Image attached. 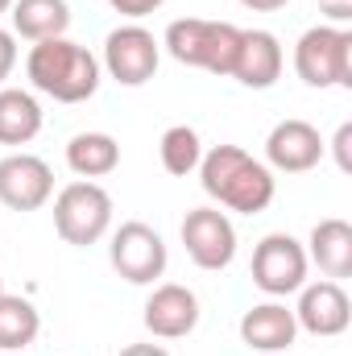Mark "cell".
Wrapping results in <instances>:
<instances>
[{
	"label": "cell",
	"instance_id": "cell-11",
	"mask_svg": "<svg viewBox=\"0 0 352 356\" xmlns=\"http://www.w3.org/2000/svg\"><path fill=\"white\" fill-rule=\"evenodd\" d=\"M54 199V170L38 154L0 158V203L8 211H38Z\"/></svg>",
	"mask_w": 352,
	"mask_h": 356
},
{
	"label": "cell",
	"instance_id": "cell-17",
	"mask_svg": "<svg viewBox=\"0 0 352 356\" xmlns=\"http://www.w3.org/2000/svg\"><path fill=\"white\" fill-rule=\"evenodd\" d=\"M67 29H71L67 0H13V38L50 42V38H67Z\"/></svg>",
	"mask_w": 352,
	"mask_h": 356
},
{
	"label": "cell",
	"instance_id": "cell-24",
	"mask_svg": "<svg viewBox=\"0 0 352 356\" xmlns=\"http://www.w3.org/2000/svg\"><path fill=\"white\" fill-rule=\"evenodd\" d=\"M13 67H17V38L13 29H0V83L13 75Z\"/></svg>",
	"mask_w": 352,
	"mask_h": 356
},
{
	"label": "cell",
	"instance_id": "cell-23",
	"mask_svg": "<svg viewBox=\"0 0 352 356\" xmlns=\"http://www.w3.org/2000/svg\"><path fill=\"white\" fill-rule=\"evenodd\" d=\"M332 149H336V166L349 175V170H352V124H349V120L336 129V137H332Z\"/></svg>",
	"mask_w": 352,
	"mask_h": 356
},
{
	"label": "cell",
	"instance_id": "cell-29",
	"mask_svg": "<svg viewBox=\"0 0 352 356\" xmlns=\"http://www.w3.org/2000/svg\"><path fill=\"white\" fill-rule=\"evenodd\" d=\"M0 294H4V282H0Z\"/></svg>",
	"mask_w": 352,
	"mask_h": 356
},
{
	"label": "cell",
	"instance_id": "cell-15",
	"mask_svg": "<svg viewBox=\"0 0 352 356\" xmlns=\"http://www.w3.org/2000/svg\"><path fill=\"white\" fill-rule=\"evenodd\" d=\"M241 340L253 348V353H286L294 340H298V323H294V311L286 302H257L241 315Z\"/></svg>",
	"mask_w": 352,
	"mask_h": 356
},
{
	"label": "cell",
	"instance_id": "cell-4",
	"mask_svg": "<svg viewBox=\"0 0 352 356\" xmlns=\"http://www.w3.org/2000/svg\"><path fill=\"white\" fill-rule=\"evenodd\" d=\"M294 71L307 88H352V29L311 25L294 42Z\"/></svg>",
	"mask_w": 352,
	"mask_h": 356
},
{
	"label": "cell",
	"instance_id": "cell-28",
	"mask_svg": "<svg viewBox=\"0 0 352 356\" xmlns=\"http://www.w3.org/2000/svg\"><path fill=\"white\" fill-rule=\"evenodd\" d=\"M13 8V0H0V13H8Z\"/></svg>",
	"mask_w": 352,
	"mask_h": 356
},
{
	"label": "cell",
	"instance_id": "cell-14",
	"mask_svg": "<svg viewBox=\"0 0 352 356\" xmlns=\"http://www.w3.org/2000/svg\"><path fill=\"white\" fill-rule=\"evenodd\" d=\"M282 42L269 33V29H241V50H237V63H232V79L241 88L265 91L278 83L282 75Z\"/></svg>",
	"mask_w": 352,
	"mask_h": 356
},
{
	"label": "cell",
	"instance_id": "cell-7",
	"mask_svg": "<svg viewBox=\"0 0 352 356\" xmlns=\"http://www.w3.org/2000/svg\"><path fill=\"white\" fill-rule=\"evenodd\" d=\"M158 63H162V42L145 29V25H137V21H129V25H116L108 38H104V71L120 83V88H141V83H150L154 75H158Z\"/></svg>",
	"mask_w": 352,
	"mask_h": 356
},
{
	"label": "cell",
	"instance_id": "cell-2",
	"mask_svg": "<svg viewBox=\"0 0 352 356\" xmlns=\"http://www.w3.org/2000/svg\"><path fill=\"white\" fill-rule=\"evenodd\" d=\"M25 75L33 91L58 99V104H83L99 91V58L88 46L71 42V38H50V42H33L29 58H25Z\"/></svg>",
	"mask_w": 352,
	"mask_h": 356
},
{
	"label": "cell",
	"instance_id": "cell-5",
	"mask_svg": "<svg viewBox=\"0 0 352 356\" xmlns=\"http://www.w3.org/2000/svg\"><path fill=\"white\" fill-rule=\"evenodd\" d=\"M108 228H112V195L99 182L79 178L54 195V232L67 245L88 249L95 241H104Z\"/></svg>",
	"mask_w": 352,
	"mask_h": 356
},
{
	"label": "cell",
	"instance_id": "cell-22",
	"mask_svg": "<svg viewBox=\"0 0 352 356\" xmlns=\"http://www.w3.org/2000/svg\"><path fill=\"white\" fill-rule=\"evenodd\" d=\"M120 17H129V21H141V17H150V13H158L166 0H108Z\"/></svg>",
	"mask_w": 352,
	"mask_h": 356
},
{
	"label": "cell",
	"instance_id": "cell-27",
	"mask_svg": "<svg viewBox=\"0 0 352 356\" xmlns=\"http://www.w3.org/2000/svg\"><path fill=\"white\" fill-rule=\"evenodd\" d=\"M245 8H253V13H278V8H286L290 0H241Z\"/></svg>",
	"mask_w": 352,
	"mask_h": 356
},
{
	"label": "cell",
	"instance_id": "cell-25",
	"mask_svg": "<svg viewBox=\"0 0 352 356\" xmlns=\"http://www.w3.org/2000/svg\"><path fill=\"white\" fill-rule=\"evenodd\" d=\"M319 8H323V13L340 25V29L352 21V0H319Z\"/></svg>",
	"mask_w": 352,
	"mask_h": 356
},
{
	"label": "cell",
	"instance_id": "cell-18",
	"mask_svg": "<svg viewBox=\"0 0 352 356\" xmlns=\"http://www.w3.org/2000/svg\"><path fill=\"white\" fill-rule=\"evenodd\" d=\"M42 133V104L21 88H0V145H29Z\"/></svg>",
	"mask_w": 352,
	"mask_h": 356
},
{
	"label": "cell",
	"instance_id": "cell-19",
	"mask_svg": "<svg viewBox=\"0 0 352 356\" xmlns=\"http://www.w3.org/2000/svg\"><path fill=\"white\" fill-rule=\"evenodd\" d=\"M67 166L79 178H104L120 166V145L108 133H75L67 141Z\"/></svg>",
	"mask_w": 352,
	"mask_h": 356
},
{
	"label": "cell",
	"instance_id": "cell-10",
	"mask_svg": "<svg viewBox=\"0 0 352 356\" xmlns=\"http://www.w3.org/2000/svg\"><path fill=\"white\" fill-rule=\"evenodd\" d=\"M328 154V141L319 137V129L311 120H278L265 137V162L269 170H282V175H307L323 162Z\"/></svg>",
	"mask_w": 352,
	"mask_h": 356
},
{
	"label": "cell",
	"instance_id": "cell-3",
	"mask_svg": "<svg viewBox=\"0 0 352 356\" xmlns=\"http://www.w3.org/2000/svg\"><path fill=\"white\" fill-rule=\"evenodd\" d=\"M162 46L182 67H199V71H211L220 79H232V63H237V50H241V29L232 21L178 17V21L166 25Z\"/></svg>",
	"mask_w": 352,
	"mask_h": 356
},
{
	"label": "cell",
	"instance_id": "cell-8",
	"mask_svg": "<svg viewBox=\"0 0 352 356\" xmlns=\"http://www.w3.org/2000/svg\"><path fill=\"white\" fill-rule=\"evenodd\" d=\"M307 249L290 232H269L253 249V286L269 298H286L307 286Z\"/></svg>",
	"mask_w": 352,
	"mask_h": 356
},
{
	"label": "cell",
	"instance_id": "cell-16",
	"mask_svg": "<svg viewBox=\"0 0 352 356\" xmlns=\"http://www.w3.org/2000/svg\"><path fill=\"white\" fill-rule=\"evenodd\" d=\"M307 261H315L319 273L332 282L352 277V224L349 220H319L307 241Z\"/></svg>",
	"mask_w": 352,
	"mask_h": 356
},
{
	"label": "cell",
	"instance_id": "cell-21",
	"mask_svg": "<svg viewBox=\"0 0 352 356\" xmlns=\"http://www.w3.org/2000/svg\"><path fill=\"white\" fill-rule=\"evenodd\" d=\"M158 154H162L166 175L186 178V175H195L199 162H203V141H199V133L191 124H170L162 133V141H158Z\"/></svg>",
	"mask_w": 352,
	"mask_h": 356
},
{
	"label": "cell",
	"instance_id": "cell-26",
	"mask_svg": "<svg viewBox=\"0 0 352 356\" xmlns=\"http://www.w3.org/2000/svg\"><path fill=\"white\" fill-rule=\"evenodd\" d=\"M120 356H170L162 344H129V348H120Z\"/></svg>",
	"mask_w": 352,
	"mask_h": 356
},
{
	"label": "cell",
	"instance_id": "cell-9",
	"mask_svg": "<svg viewBox=\"0 0 352 356\" xmlns=\"http://www.w3.org/2000/svg\"><path fill=\"white\" fill-rule=\"evenodd\" d=\"M182 245H186V257L199 269L220 273L237 257V228L220 207H195L182 220Z\"/></svg>",
	"mask_w": 352,
	"mask_h": 356
},
{
	"label": "cell",
	"instance_id": "cell-12",
	"mask_svg": "<svg viewBox=\"0 0 352 356\" xmlns=\"http://www.w3.org/2000/svg\"><path fill=\"white\" fill-rule=\"evenodd\" d=\"M294 323L319 340H332V336H344L352 323V298L349 290L332 277L323 282H311L298 290V307H294Z\"/></svg>",
	"mask_w": 352,
	"mask_h": 356
},
{
	"label": "cell",
	"instance_id": "cell-6",
	"mask_svg": "<svg viewBox=\"0 0 352 356\" xmlns=\"http://www.w3.org/2000/svg\"><path fill=\"white\" fill-rule=\"evenodd\" d=\"M108 261L112 269L133 282V286H154L166 266H170V253H166V241L158 228H150L145 220H125L116 232H112V245H108Z\"/></svg>",
	"mask_w": 352,
	"mask_h": 356
},
{
	"label": "cell",
	"instance_id": "cell-13",
	"mask_svg": "<svg viewBox=\"0 0 352 356\" xmlns=\"http://www.w3.org/2000/svg\"><path fill=\"white\" fill-rule=\"evenodd\" d=\"M145 327L158 340H182L199 327V298L191 286L162 282L154 286V294L145 298Z\"/></svg>",
	"mask_w": 352,
	"mask_h": 356
},
{
	"label": "cell",
	"instance_id": "cell-1",
	"mask_svg": "<svg viewBox=\"0 0 352 356\" xmlns=\"http://www.w3.org/2000/svg\"><path fill=\"white\" fill-rule=\"evenodd\" d=\"M199 182H203L207 199H216L220 207L241 211V216L265 211L278 195L273 170L241 145H211L199 162Z\"/></svg>",
	"mask_w": 352,
	"mask_h": 356
},
{
	"label": "cell",
	"instance_id": "cell-20",
	"mask_svg": "<svg viewBox=\"0 0 352 356\" xmlns=\"http://www.w3.org/2000/svg\"><path fill=\"white\" fill-rule=\"evenodd\" d=\"M42 315L21 294H0V353H21L38 340Z\"/></svg>",
	"mask_w": 352,
	"mask_h": 356
}]
</instances>
